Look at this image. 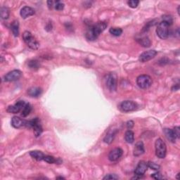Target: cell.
Returning a JSON list of instances; mask_svg holds the SVG:
<instances>
[{"instance_id":"1","label":"cell","mask_w":180,"mask_h":180,"mask_svg":"<svg viewBox=\"0 0 180 180\" xmlns=\"http://www.w3.org/2000/svg\"><path fill=\"white\" fill-rule=\"evenodd\" d=\"M107 23L106 22L100 21L96 22V24L93 25V26H90L89 28L87 29L85 36L86 38L90 41H94L97 39L99 36L100 35L101 33H103V31L106 30V28H107Z\"/></svg>"},{"instance_id":"2","label":"cell","mask_w":180,"mask_h":180,"mask_svg":"<svg viewBox=\"0 0 180 180\" xmlns=\"http://www.w3.org/2000/svg\"><path fill=\"white\" fill-rule=\"evenodd\" d=\"M22 39L26 44L33 50H37L39 49L40 44L37 40L35 39L30 32L29 31H25L22 34Z\"/></svg>"},{"instance_id":"3","label":"cell","mask_w":180,"mask_h":180,"mask_svg":"<svg viewBox=\"0 0 180 180\" xmlns=\"http://www.w3.org/2000/svg\"><path fill=\"white\" fill-rule=\"evenodd\" d=\"M155 148H156V155L159 158H165L167 154V146L163 139L159 138L155 142Z\"/></svg>"},{"instance_id":"4","label":"cell","mask_w":180,"mask_h":180,"mask_svg":"<svg viewBox=\"0 0 180 180\" xmlns=\"http://www.w3.org/2000/svg\"><path fill=\"white\" fill-rule=\"evenodd\" d=\"M26 127L33 128L34 134H35L36 137H40L42 134V131H43L41 124H40V120L37 118H34L31 120L27 121Z\"/></svg>"},{"instance_id":"5","label":"cell","mask_w":180,"mask_h":180,"mask_svg":"<svg viewBox=\"0 0 180 180\" xmlns=\"http://www.w3.org/2000/svg\"><path fill=\"white\" fill-rule=\"evenodd\" d=\"M169 26L166 22L162 21L158 25V27L156 28V33L157 35L162 40H165L169 37Z\"/></svg>"},{"instance_id":"6","label":"cell","mask_w":180,"mask_h":180,"mask_svg":"<svg viewBox=\"0 0 180 180\" xmlns=\"http://www.w3.org/2000/svg\"><path fill=\"white\" fill-rule=\"evenodd\" d=\"M137 84L141 89H148L151 86L152 79L148 75H141L137 78Z\"/></svg>"},{"instance_id":"7","label":"cell","mask_w":180,"mask_h":180,"mask_svg":"<svg viewBox=\"0 0 180 180\" xmlns=\"http://www.w3.org/2000/svg\"><path fill=\"white\" fill-rule=\"evenodd\" d=\"M137 109H138L137 103L132 101H124L120 104V109L125 112L134 111Z\"/></svg>"},{"instance_id":"8","label":"cell","mask_w":180,"mask_h":180,"mask_svg":"<svg viewBox=\"0 0 180 180\" xmlns=\"http://www.w3.org/2000/svg\"><path fill=\"white\" fill-rule=\"evenodd\" d=\"M106 85L107 88L111 92L116 91L117 89V78L116 75L114 73H109L106 75V78L105 79Z\"/></svg>"},{"instance_id":"9","label":"cell","mask_w":180,"mask_h":180,"mask_svg":"<svg viewBox=\"0 0 180 180\" xmlns=\"http://www.w3.org/2000/svg\"><path fill=\"white\" fill-rule=\"evenodd\" d=\"M22 76L21 71L19 70H13L12 71H10L6 75L4 76V81L5 82H13V81L19 80Z\"/></svg>"},{"instance_id":"10","label":"cell","mask_w":180,"mask_h":180,"mask_svg":"<svg viewBox=\"0 0 180 180\" xmlns=\"http://www.w3.org/2000/svg\"><path fill=\"white\" fill-rule=\"evenodd\" d=\"M26 104V103L24 101H19L14 105L9 106L7 108L6 111L8 112H10V113H19V112L22 111V110L23 109Z\"/></svg>"},{"instance_id":"11","label":"cell","mask_w":180,"mask_h":180,"mask_svg":"<svg viewBox=\"0 0 180 180\" xmlns=\"http://www.w3.org/2000/svg\"><path fill=\"white\" fill-rule=\"evenodd\" d=\"M123 151L120 148H115L110 151L109 154V159L112 162L118 161L123 156Z\"/></svg>"},{"instance_id":"12","label":"cell","mask_w":180,"mask_h":180,"mask_svg":"<svg viewBox=\"0 0 180 180\" xmlns=\"http://www.w3.org/2000/svg\"><path fill=\"white\" fill-rule=\"evenodd\" d=\"M156 54H157V51L155 50L146 51L139 56V61H141V63L147 62L148 61L151 60L152 58H154L155 56H156Z\"/></svg>"},{"instance_id":"13","label":"cell","mask_w":180,"mask_h":180,"mask_svg":"<svg viewBox=\"0 0 180 180\" xmlns=\"http://www.w3.org/2000/svg\"><path fill=\"white\" fill-rule=\"evenodd\" d=\"M148 169V165L147 163L145 161H141L138 163V165H137L136 168L134 170V175H137V176H141L142 177L145 174Z\"/></svg>"},{"instance_id":"14","label":"cell","mask_w":180,"mask_h":180,"mask_svg":"<svg viewBox=\"0 0 180 180\" xmlns=\"http://www.w3.org/2000/svg\"><path fill=\"white\" fill-rule=\"evenodd\" d=\"M26 120L19 118V117L14 116L11 119V125L14 128H16V129L21 128L22 127H26Z\"/></svg>"},{"instance_id":"15","label":"cell","mask_w":180,"mask_h":180,"mask_svg":"<svg viewBox=\"0 0 180 180\" xmlns=\"http://www.w3.org/2000/svg\"><path fill=\"white\" fill-rule=\"evenodd\" d=\"M35 13V11L34 10V9L30 7V6H24L22 7L21 10V12H20V14H21V16L22 19H26L27 18L32 16Z\"/></svg>"},{"instance_id":"16","label":"cell","mask_w":180,"mask_h":180,"mask_svg":"<svg viewBox=\"0 0 180 180\" xmlns=\"http://www.w3.org/2000/svg\"><path fill=\"white\" fill-rule=\"evenodd\" d=\"M133 154L134 156H140L141 155L144 154L145 149H144V143L142 141H139L137 142L134 148Z\"/></svg>"},{"instance_id":"17","label":"cell","mask_w":180,"mask_h":180,"mask_svg":"<svg viewBox=\"0 0 180 180\" xmlns=\"http://www.w3.org/2000/svg\"><path fill=\"white\" fill-rule=\"evenodd\" d=\"M118 130H110L109 132H108V133L106 135V137H104V139H103V141H104L105 143L106 144H111L112 141L114 140V138L115 137H116V135L118 133Z\"/></svg>"},{"instance_id":"18","label":"cell","mask_w":180,"mask_h":180,"mask_svg":"<svg viewBox=\"0 0 180 180\" xmlns=\"http://www.w3.org/2000/svg\"><path fill=\"white\" fill-rule=\"evenodd\" d=\"M42 89L37 87H33L28 89V95L31 96V97H35V98L39 97V96L42 94Z\"/></svg>"},{"instance_id":"19","label":"cell","mask_w":180,"mask_h":180,"mask_svg":"<svg viewBox=\"0 0 180 180\" xmlns=\"http://www.w3.org/2000/svg\"><path fill=\"white\" fill-rule=\"evenodd\" d=\"M164 134H165L166 138L172 143H175V141H176V139L177 138V136L175 134L174 131H173V130L165 128V129H164Z\"/></svg>"},{"instance_id":"20","label":"cell","mask_w":180,"mask_h":180,"mask_svg":"<svg viewBox=\"0 0 180 180\" xmlns=\"http://www.w3.org/2000/svg\"><path fill=\"white\" fill-rule=\"evenodd\" d=\"M30 156L37 161H41L44 159L45 155L40 151H33L30 152Z\"/></svg>"},{"instance_id":"21","label":"cell","mask_w":180,"mask_h":180,"mask_svg":"<svg viewBox=\"0 0 180 180\" xmlns=\"http://www.w3.org/2000/svg\"><path fill=\"white\" fill-rule=\"evenodd\" d=\"M137 42L143 47H149L151 44V40L147 36H144V37H141L139 39H137Z\"/></svg>"},{"instance_id":"22","label":"cell","mask_w":180,"mask_h":180,"mask_svg":"<svg viewBox=\"0 0 180 180\" xmlns=\"http://www.w3.org/2000/svg\"><path fill=\"white\" fill-rule=\"evenodd\" d=\"M11 30L12 31L13 35L15 37H18L19 35V22L18 21H13L11 24Z\"/></svg>"},{"instance_id":"23","label":"cell","mask_w":180,"mask_h":180,"mask_svg":"<svg viewBox=\"0 0 180 180\" xmlns=\"http://www.w3.org/2000/svg\"><path fill=\"white\" fill-rule=\"evenodd\" d=\"M125 139L126 142L128 144H132L134 141V134L132 130H128L127 132H125Z\"/></svg>"},{"instance_id":"24","label":"cell","mask_w":180,"mask_h":180,"mask_svg":"<svg viewBox=\"0 0 180 180\" xmlns=\"http://www.w3.org/2000/svg\"><path fill=\"white\" fill-rule=\"evenodd\" d=\"M31 111H32V106H31L30 103H26L25 106L23 109L21 111V116L22 117H27L29 114L30 113Z\"/></svg>"},{"instance_id":"25","label":"cell","mask_w":180,"mask_h":180,"mask_svg":"<svg viewBox=\"0 0 180 180\" xmlns=\"http://www.w3.org/2000/svg\"><path fill=\"white\" fill-rule=\"evenodd\" d=\"M0 14H1L2 19H8L9 17V10L6 7H2L1 10H0Z\"/></svg>"},{"instance_id":"26","label":"cell","mask_w":180,"mask_h":180,"mask_svg":"<svg viewBox=\"0 0 180 180\" xmlns=\"http://www.w3.org/2000/svg\"><path fill=\"white\" fill-rule=\"evenodd\" d=\"M109 32L112 35L115 36V37H119V36L122 35L123 30L120 28H110Z\"/></svg>"},{"instance_id":"27","label":"cell","mask_w":180,"mask_h":180,"mask_svg":"<svg viewBox=\"0 0 180 180\" xmlns=\"http://www.w3.org/2000/svg\"><path fill=\"white\" fill-rule=\"evenodd\" d=\"M28 66L30 67V68L33 69V70H36V69H38L40 66V62L38 61L36 59H33V60H31L29 61L28 63Z\"/></svg>"},{"instance_id":"28","label":"cell","mask_w":180,"mask_h":180,"mask_svg":"<svg viewBox=\"0 0 180 180\" xmlns=\"http://www.w3.org/2000/svg\"><path fill=\"white\" fill-rule=\"evenodd\" d=\"M163 19V21L166 22V23L168 24L169 26H171L173 22V19L172 17V16L170 15H164L162 17Z\"/></svg>"},{"instance_id":"29","label":"cell","mask_w":180,"mask_h":180,"mask_svg":"<svg viewBox=\"0 0 180 180\" xmlns=\"http://www.w3.org/2000/svg\"><path fill=\"white\" fill-rule=\"evenodd\" d=\"M56 160L54 157L51 156H45L43 161H44L47 163H48L49 164H53V163H56Z\"/></svg>"},{"instance_id":"30","label":"cell","mask_w":180,"mask_h":180,"mask_svg":"<svg viewBox=\"0 0 180 180\" xmlns=\"http://www.w3.org/2000/svg\"><path fill=\"white\" fill-rule=\"evenodd\" d=\"M147 165H148V168L152 169V170H159L160 168H161L159 165L154 163V162H151V161L148 162Z\"/></svg>"},{"instance_id":"31","label":"cell","mask_w":180,"mask_h":180,"mask_svg":"<svg viewBox=\"0 0 180 180\" xmlns=\"http://www.w3.org/2000/svg\"><path fill=\"white\" fill-rule=\"evenodd\" d=\"M54 8L57 11H62L64 9V4L62 3V2L60 1L55 2Z\"/></svg>"},{"instance_id":"32","label":"cell","mask_w":180,"mask_h":180,"mask_svg":"<svg viewBox=\"0 0 180 180\" xmlns=\"http://www.w3.org/2000/svg\"><path fill=\"white\" fill-rule=\"evenodd\" d=\"M128 5H129L130 7L131 8H137V6H138L139 4V1H138V0H130V1H129L127 2Z\"/></svg>"},{"instance_id":"33","label":"cell","mask_w":180,"mask_h":180,"mask_svg":"<svg viewBox=\"0 0 180 180\" xmlns=\"http://www.w3.org/2000/svg\"><path fill=\"white\" fill-rule=\"evenodd\" d=\"M119 177L118 176H117L115 174H109L107 175L106 176H105L103 177V179L106 180V179H118Z\"/></svg>"},{"instance_id":"34","label":"cell","mask_w":180,"mask_h":180,"mask_svg":"<svg viewBox=\"0 0 180 180\" xmlns=\"http://www.w3.org/2000/svg\"><path fill=\"white\" fill-rule=\"evenodd\" d=\"M151 177L155 179H163L164 177L160 172H156L151 175Z\"/></svg>"},{"instance_id":"35","label":"cell","mask_w":180,"mask_h":180,"mask_svg":"<svg viewBox=\"0 0 180 180\" xmlns=\"http://www.w3.org/2000/svg\"><path fill=\"white\" fill-rule=\"evenodd\" d=\"M173 131H174L175 135L177 136V138L179 139L180 138V127L179 126H177V127H175L174 129H173Z\"/></svg>"},{"instance_id":"36","label":"cell","mask_w":180,"mask_h":180,"mask_svg":"<svg viewBox=\"0 0 180 180\" xmlns=\"http://www.w3.org/2000/svg\"><path fill=\"white\" fill-rule=\"evenodd\" d=\"M134 123L132 120H129L127 121V123H126V126H127V128L129 130H131L132 127H134Z\"/></svg>"},{"instance_id":"37","label":"cell","mask_w":180,"mask_h":180,"mask_svg":"<svg viewBox=\"0 0 180 180\" xmlns=\"http://www.w3.org/2000/svg\"><path fill=\"white\" fill-rule=\"evenodd\" d=\"M55 2H53V1H48L47 2V4H48V6L49 9H51L52 8V6H54V4Z\"/></svg>"},{"instance_id":"38","label":"cell","mask_w":180,"mask_h":180,"mask_svg":"<svg viewBox=\"0 0 180 180\" xmlns=\"http://www.w3.org/2000/svg\"><path fill=\"white\" fill-rule=\"evenodd\" d=\"M179 85H175V86H173L172 87V91H177V90H179Z\"/></svg>"},{"instance_id":"39","label":"cell","mask_w":180,"mask_h":180,"mask_svg":"<svg viewBox=\"0 0 180 180\" xmlns=\"http://www.w3.org/2000/svg\"><path fill=\"white\" fill-rule=\"evenodd\" d=\"M56 179H64V177H57V178Z\"/></svg>"},{"instance_id":"40","label":"cell","mask_w":180,"mask_h":180,"mask_svg":"<svg viewBox=\"0 0 180 180\" xmlns=\"http://www.w3.org/2000/svg\"><path fill=\"white\" fill-rule=\"evenodd\" d=\"M179 173H178V174H177V177H176V178H177V179H179Z\"/></svg>"}]
</instances>
